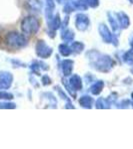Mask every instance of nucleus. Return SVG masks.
<instances>
[{
	"instance_id": "nucleus-1",
	"label": "nucleus",
	"mask_w": 133,
	"mask_h": 149,
	"mask_svg": "<svg viewBox=\"0 0 133 149\" xmlns=\"http://www.w3.org/2000/svg\"><path fill=\"white\" fill-rule=\"evenodd\" d=\"M92 57L89 56L91 60H93V66L96 70L100 72H109L111 68L115 65L114 61L110 57L105 55H100L98 52H90Z\"/></svg>"
},
{
	"instance_id": "nucleus-2",
	"label": "nucleus",
	"mask_w": 133,
	"mask_h": 149,
	"mask_svg": "<svg viewBox=\"0 0 133 149\" xmlns=\"http://www.w3.org/2000/svg\"><path fill=\"white\" fill-rule=\"evenodd\" d=\"M4 43L7 47L11 49H21L27 45V39L23 34L18 32H9L5 36Z\"/></svg>"
},
{
	"instance_id": "nucleus-3",
	"label": "nucleus",
	"mask_w": 133,
	"mask_h": 149,
	"mask_svg": "<svg viewBox=\"0 0 133 149\" xmlns=\"http://www.w3.org/2000/svg\"><path fill=\"white\" fill-rule=\"evenodd\" d=\"M38 29H39V22L33 16L25 17L21 22V30L24 34L34 35L37 33Z\"/></svg>"
},
{
	"instance_id": "nucleus-4",
	"label": "nucleus",
	"mask_w": 133,
	"mask_h": 149,
	"mask_svg": "<svg viewBox=\"0 0 133 149\" xmlns=\"http://www.w3.org/2000/svg\"><path fill=\"white\" fill-rule=\"evenodd\" d=\"M52 49L47 46V44L44 41L40 40L36 45V54L38 57L42 58V59H46L49 58L52 55Z\"/></svg>"
},
{
	"instance_id": "nucleus-5",
	"label": "nucleus",
	"mask_w": 133,
	"mask_h": 149,
	"mask_svg": "<svg viewBox=\"0 0 133 149\" xmlns=\"http://www.w3.org/2000/svg\"><path fill=\"white\" fill-rule=\"evenodd\" d=\"M13 83V76L9 72L0 73V91H5L10 88Z\"/></svg>"
},
{
	"instance_id": "nucleus-6",
	"label": "nucleus",
	"mask_w": 133,
	"mask_h": 149,
	"mask_svg": "<svg viewBox=\"0 0 133 149\" xmlns=\"http://www.w3.org/2000/svg\"><path fill=\"white\" fill-rule=\"evenodd\" d=\"M99 32H100V35L102 37V39L104 42L106 43H113L114 45H117L118 42L116 41L115 37L110 33L109 29L107 28V26H105L104 24L99 26Z\"/></svg>"
},
{
	"instance_id": "nucleus-7",
	"label": "nucleus",
	"mask_w": 133,
	"mask_h": 149,
	"mask_svg": "<svg viewBox=\"0 0 133 149\" xmlns=\"http://www.w3.org/2000/svg\"><path fill=\"white\" fill-rule=\"evenodd\" d=\"M75 24H76V28L79 31H85L89 26V19L84 14H78L76 16Z\"/></svg>"
},
{
	"instance_id": "nucleus-8",
	"label": "nucleus",
	"mask_w": 133,
	"mask_h": 149,
	"mask_svg": "<svg viewBox=\"0 0 133 149\" xmlns=\"http://www.w3.org/2000/svg\"><path fill=\"white\" fill-rule=\"evenodd\" d=\"M62 72H63L64 76H69L71 74L72 69H73V61L72 60H64L61 63Z\"/></svg>"
},
{
	"instance_id": "nucleus-9",
	"label": "nucleus",
	"mask_w": 133,
	"mask_h": 149,
	"mask_svg": "<svg viewBox=\"0 0 133 149\" xmlns=\"http://www.w3.org/2000/svg\"><path fill=\"white\" fill-rule=\"evenodd\" d=\"M69 84L75 91H79V90H81V88H82L81 79H80V77L77 76V74H73V76L70 78Z\"/></svg>"
},
{
	"instance_id": "nucleus-10",
	"label": "nucleus",
	"mask_w": 133,
	"mask_h": 149,
	"mask_svg": "<svg viewBox=\"0 0 133 149\" xmlns=\"http://www.w3.org/2000/svg\"><path fill=\"white\" fill-rule=\"evenodd\" d=\"M117 18H118V22H119V25L121 28H127L130 24L129 18L125 13L123 12H120V13L117 14Z\"/></svg>"
},
{
	"instance_id": "nucleus-11",
	"label": "nucleus",
	"mask_w": 133,
	"mask_h": 149,
	"mask_svg": "<svg viewBox=\"0 0 133 149\" xmlns=\"http://www.w3.org/2000/svg\"><path fill=\"white\" fill-rule=\"evenodd\" d=\"M108 17H109L108 20H109V23L113 29V31H114V32H117L118 29H119V22H118L117 15H115V14L112 13V12H110V13H108Z\"/></svg>"
},
{
	"instance_id": "nucleus-12",
	"label": "nucleus",
	"mask_w": 133,
	"mask_h": 149,
	"mask_svg": "<svg viewBox=\"0 0 133 149\" xmlns=\"http://www.w3.org/2000/svg\"><path fill=\"white\" fill-rule=\"evenodd\" d=\"M79 103L82 107H86V109H91L93 104V98L90 97L89 95H84L79 100Z\"/></svg>"
},
{
	"instance_id": "nucleus-13",
	"label": "nucleus",
	"mask_w": 133,
	"mask_h": 149,
	"mask_svg": "<svg viewBox=\"0 0 133 149\" xmlns=\"http://www.w3.org/2000/svg\"><path fill=\"white\" fill-rule=\"evenodd\" d=\"M27 6L30 10L33 11H40L42 8V3L39 0H28L27 1Z\"/></svg>"
},
{
	"instance_id": "nucleus-14",
	"label": "nucleus",
	"mask_w": 133,
	"mask_h": 149,
	"mask_svg": "<svg viewBox=\"0 0 133 149\" xmlns=\"http://www.w3.org/2000/svg\"><path fill=\"white\" fill-rule=\"evenodd\" d=\"M103 86H104V83H103L102 81H96L94 85L91 86V93H93V95H99V93H101V91L103 90Z\"/></svg>"
},
{
	"instance_id": "nucleus-15",
	"label": "nucleus",
	"mask_w": 133,
	"mask_h": 149,
	"mask_svg": "<svg viewBox=\"0 0 133 149\" xmlns=\"http://www.w3.org/2000/svg\"><path fill=\"white\" fill-rule=\"evenodd\" d=\"M61 38L65 42H71V41L74 39V33L72 32L71 30L66 29V30H64L63 32L61 33Z\"/></svg>"
},
{
	"instance_id": "nucleus-16",
	"label": "nucleus",
	"mask_w": 133,
	"mask_h": 149,
	"mask_svg": "<svg viewBox=\"0 0 133 149\" xmlns=\"http://www.w3.org/2000/svg\"><path fill=\"white\" fill-rule=\"evenodd\" d=\"M59 52H60V54L62 55V56H64V57H68L70 54L72 53V50H71V48H70L68 45H66V44H61L59 46Z\"/></svg>"
},
{
	"instance_id": "nucleus-17",
	"label": "nucleus",
	"mask_w": 133,
	"mask_h": 149,
	"mask_svg": "<svg viewBox=\"0 0 133 149\" xmlns=\"http://www.w3.org/2000/svg\"><path fill=\"white\" fill-rule=\"evenodd\" d=\"M49 26L52 30H56V29H58L60 26H61V20H60V17L58 14L54 18H52L51 23H49Z\"/></svg>"
},
{
	"instance_id": "nucleus-18",
	"label": "nucleus",
	"mask_w": 133,
	"mask_h": 149,
	"mask_svg": "<svg viewBox=\"0 0 133 149\" xmlns=\"http://www.w3.org/2000/svg\"><path fill=\"white\" fill-rule=\"evenodd\" d=\"M70 48H71L72 52H75V53H77V54H79V53H81L82 51H83L84 44L81 42H74V43H72V45Z\"/></svg>"
},
{
	"instance_id": "nucleus-19",
	"label": "nucleus",
	"mask_w": 133,
	"mask_h": 149,
	"mask_svg": "<svg viewBox=\"0 0 133 149\" xmlns=\"http://www.w3.org/2000/svg\"><path fill=\"white\" fill-rule=\"evenodd\" d=\"M109 102L107 100H104V98H99L96 102V107L97 109H108L109 107Z\"/></svg>"
},
{
	"instance_id": "nucleus-20",
	"label": "nucleus",
	"mask_w": 133,
	"mask_h": 149,
	"mask_svg": "<svg viewBox=\"0 0 133 149\" xmlns=\"http://www.w3.org/2000/svg\"><path fill=\"white\" fill-rule=\"evenodd\" d=\"M124 62L128 65H133V49L130 50V51H128L125 53L124 55Z\"/></svg>"
},
{
	"instance_id": "nucleus-21",
	"label": "nucleus",
	"mask_w": 133,
	"mask_h": 149,
	"mask_svg": "<svg viewBox=\"0 0 133 149\" xmlns=\"http://www.w3.org/2000/svg\"><path fill=\"white\" fill-rule=\"evenodd\" d=\"M13 98V95L5 91H0V100H10Z\"/></svg>"
},
{
	"instance_id": "nucleus-22",
	"label": "nucleus",
	"mask_w": 133,
	"mask_h": 149,
	"mask_svg": "<svg viewBox=\"0 0 133 149\" xmlns=\"http://www.w3.org/2000/svg\"><path fill=\"white\" fill-rule=\"evenodd\" d=\"M15 103L12 102H0V109H15Z\"/></svg>"
},
{
	"instance_id": "nucleus-23",
	"label": "nucleus",
	"mask_w": 133,
	"mask_h": 149,
	"mask_svg": "<svg viewBox=\"0 0 133 149\" xmlns=\"http://www.w3.org/2000/svg\"><path fill=\"white\" fill-rule=\"evenodd\" d=\"M40 68L41 67L39 66V62H33L30 66L31 71L36 74H40Z\"/></svg>"
},
{
	"instance_id": "nucleus-24",
	"label": "nucleus",
	"mask_w": 133,
	"mask_h": 149,
	"mask_svg": "<svg viewBox=\"0 0 133 149\" xmlns=\"http://www.w3.org/2000/svg\"><path fill=\"white\" fill-rule=\"evenodd\" d=\"M86 3L88 6L95 8V7H97L99 5V0H86Z\"/></svg>"
},
{
	"instance_id": "nucleus-25",
	"label": "nucleus",
	"mask_w": 133,
	"mask_h": 149,
	"mask_svg": "<svg viewBox=\"0 0 133 149\" xmlns=\"http://www.w3.org/2000/svg\"><path fill=\"white\" fill-rule=\"evenodd\" d=\"M120 105H121L120 107H122V109H125V107H133V103L128 100H123V102L120 103Z\"/></svg>"
},
{
	"instance_id": "nucleus-26",
	"label": "nucleus",
	"mask_w": 133,
	"mask_h": 149,
	"mask_svg": "<svg viewBox=\"0 0 133 149\" xmlns=\"http://www.w3.org/2000/svg\"><path fill=\"white\" fill-rule=\"evenodd\" d=\"M42 84L44 86H48V85H50L51 84V80H50V78L48 76H45V77H43L42 78Z\"/></svg>"
},
{
	"instance_id": "nucleus-27",
	"label": "nucleus",
	"mask_w": 133,
	"mask_h": 149,
	"mask_svg": "<svg viewBox=\"0 0 133 149\" xmlns=\"http://www.w3.org/2000/svg\"><path fill=\"white\" fill-rule=\"evenodd\" d=\"M129 43H130V46H131L132 49H133V33H132V35L130 36V38H129Z\"/></svg>"
},
{
	"instance_id": "nucleus-28",
	"label": "nucleus",
	"mask_w": 133,
	"mask_h": 149,
	"mask_svg": "<svg viewBox=\"0 0 133 149\" xmlns=\"http://www.w3.org/2000/svg\"><path fill=\"white\" fill-rule=\"evenodd\" d=\"M56 1H57V2H59V3H61V1H62V0H56Z\"/></svg>"
},
{
	"instance_id": "nucleus-29",
	"label": "nucleus",
	"mask_w": 133,
	"mask_h": 149,
	"mask_svg": "<svg viewBox=\"0 0 133 149\" xmlns=\"http://www.w3.org/2000/svg\"><path fill=\"white\" fill-rule=\"evenodd\" d=\"M129 1L131 2V3H133V0H129Z\"/></svg>"
},
{
	"instance_id": "nucleus-30",
	"label": "nucleus",
	"mask_w": 133,
	"mask_h": 149,
	"mask_svg": "<svg viewBox=\"0 0 133 149\" xmlns=\"http://www.w3.org/2000/svg\"><path fill=\"white\" fill-rule=\"evenodd\" d=\"M132 98H133V93H132Z\"/></svg>"
}]
</instances>
